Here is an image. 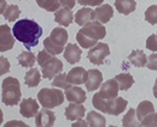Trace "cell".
<instances>
[{"instance_id":"obj_33","label":"cell","mask_w":157,"mask_h":127,"mask_svg":"<svg viewBox=\"0 0 157 127\" xmlns=\"http://www.w3.org/2000/svg\"><path fill=\"white\" fill-rule=\"evenodd\" d=\"M44 47H45V49H46L50 54H52V55L60 54V53H63V49H64V47H59L57 44H55V43L50 40V37H46V38H45V41H44Z\"/></svg>"},{"instance_id":"obj_24","label":"cell","mask_w":157,"mask_h":127,"mask_svg":"<svg viewBox=\"0 0 157 127\" xmlns=\"http://www.w3.org/2000/svg\"><path fill=\"white\" fill-rule=\"evenodd\" d=\"M17 61H18V64H20L22 67H25V69H30V67H33L34 66V64H35V61H36V56L34 53H32V52H22L18 56H17Z\"/></svg>"},{"instance_id":"obj_36","label":"cell","mask_w":157,"mask_h":127,"mask_svg":"<svg viewBox=\"0 0 157 127\" xmlns=\"http://www.w3.org/2000/svg\"><path fill=\"white\" fill-rule=\"evenodd\" d=\"M140 126H157V114L156 111H152L150 114H147L146 116H144L140 121H139Z\"/></svg>"},{"instance_id":"obj_47","label":"cell","mask_w":157,"mask_h":127,"mask_svg":"<svg viewBox=\"0 0 157 127\" xmlns=\"http://www.w3.org/2000/svg\"><path fill=\"white\" fill-rule=\"evenodd\" d=\"M76 1H78V0H76Z\"/></svg>"},{"instance_id":"obj_38","label":"cell","mask_w":157,"mask_h":127,"mask_svg":"<svg viewBox=\"0 0 157 127\" xmlns=\"http://www.w3.org/2000/svg\"><path fill=\"white\" fill-rule=\"evenodd\" d=\"M53 55L50 54L46 49H44V51H40L38 55H36V61H38V64H39L40 66H44L51 58H52Z\"/></svg>"},{"instance_id":"obj_26","label":"cell","mask_w":157,"mask_h":127,"mask_svg":"<svg viewBox=\"0 0 157 127\" xmlns=\"http://www.w3.org/2000/svg\"><path fill=\"white\" fill-rule=\"evenodd\" d=\"M92 13H93V10L91 7H82V9H80L78 12L75 13V22H76V24H78L80 26H82L87 22L92 20Z\"/></svg>"},{"instance_id":"obj_11","label":"cell","mask_w":157,"mask_h":127,"mask_svg":"<svg viewBox=\"0 0 157 127\" xmlns=\"http://www.w3.org/2000/svg\"><path fill=\"white\" fill-rule=\"evenodd\" d=\"M113 16H114L113 7L108 4H103V5L97 6V9L93 11L92 20H97L99 23L104 24V23H108L110 19L113 18Z\"/></svg>"},{"instance_id":"obj_41","label":"cell","mask_w":157,"mask_h":127,"mask_svg":"<svg viewBox=\"0 0 157 127\" xmlns=\"http://www.w3.org/2000/svg\"><path fill=\"white\" fill-rule=\"evenodd\" d=\"M78 4L82 5V6H99L104 2V0H78Z\"/></svg>"},{"instance_id":"obj_5","label":"cell","mask_w":157,"mask_h":127,"mask_svg":"<svg viewBox=\"0 0 157 127\" xmlns=\"http://www.w3.org/2000/svg\"><path fill=\"white\" fill-rule=\"evenodd\" d=\"M110 54V48L109 44L104 43V42H97L93 47L90 48L87 58L90 60V62L94 64V65H101L104 59Z\"/></svg>"},{"instance_id":"obj_12","label":"cell","mask_w":157,"mask_h":127,"mask_svg":"<svg viewBox=\"0 0 157 127\" xmlns=\"http://www.w3.org/2000/svg\"><path fill=\"white\" fill-rule=\"evenodd\" d=\"M103 83V73L100 72L99 70H87V79L85 82L86 89L88 91H93L99 89L100 84Z\"/></svg>"},{"instance_id":"obj_17","label":"cell","mask_w":157,"mask_h":127,"mask_svg":"<svg viewBox=\"0 0 157 127\" xmlns=\"http://www.w3.org/2000/svg\"><path fill=\"white\" fill-rule=\"evenodd\" d=\"M86 113V108L83 107V103H74V102H70V104L65 108V118L70 121H75L80 118H83Z\"/></svg>"},{"instance_id":"obj_25","label":"cell","mask_w":157,"mask_h":127,"mask_svg":"<svg viewBox=\"0 0 157 127\" xmlns=\"http://www.w3.org/2000/svg\"><path fill=\"white\" fill-rule=\"evenodd\" d=\"M152 111H156V110H155L154 104L150 101H141L138 104L137 108H136V116H137L138 120L140 121L144 116H146L147 114H150Z\"/></svg>"},{"instance_id":"obj_34","label":"cell","mask_w":157,"mask_h":127,"mask_svg":"<svg viewBox=\"0 0 157 127\" xmlns=\"http://www.w3.org/2000/svg\"><path fill=\"white\" fill-rule=\"evenodd\" d=\"M145 20L151 25H156L157 22V5H151L145 11Z\"/></svg>"},{"instance_id":"obj_42","label":"cell","mask_w":157,"mask_h":127,"mask_svg":"<svg viewBox=\"0 0 157 127\" xmlns=\"http://www.w3.org/2000/svg\"><path fill=\"white\" fill-rule=\"evenodd\" d=\"M59 4H60L62 7H65V9L71 10L76 5V0H59Z\"/></svg>"},{"instance_id":"obj_7","label":"cell","mask_w":157,"mask_h":127,"mask_svg":"<svg viewBox=\"0 0 157 127\" xmlns=\"http://www.w3.org/2000/svg\"><path fill=\"white\" fill-rule=\"evenodd\" d=\"M42 69V77L46 79H52L56 74L63 71V62L59 60L58 58H56L55 55L44 65L41 66Z\"/></svg>"},{"instance_id":"obj_21","label":"cell","mask_w":157,"mask_h":127,"mask_svg":"<svg viewBox=\"0 0 157 127\" xmlns=\"http://www.w3.org/2000/svg\"><path fill=\"white\" fill-rule=\"evenodd\" d=\"M115 80L118 84V90L126 91L128 90L133 84H134V78L131 73L124 72V73H118L115 76Z\"/></svg>"},{"instance_id":"obj_35","label":"cell","mask_w":157,"mask_h":127,"mask_svg":"<svg viewBox=\"0 0 157 127\" xmlns=\"http://www.w3.org/2000/svg\"><path fill=\"white\" fill-rule=\"evenodd\" d=\"M105 100H106V98H104L98 91V92H96V93L93 95V97H92V104H93V107L97 109V110L105 113Z\"/></svg>"},{"instance_id":"obj_4","label":"cell","mask_w":157,"mask_h":127,"mask_svg":"<svg viewBox=\"0 0 157 127\" xmlns=\"http://www.w3.org/2000/svg\"><path fill=\"white\" fill-rule=\"evenodd\" d=\"M80 31L82 34H85L86 36L91 37L96 41L103 40L104 37L106 36V29L104 26V24L99 23L97 20H90L87 22L85 25L81 26Z\"/></svg>"},{"instance_id":"obj_39","label":"cell","mask_w":157,"mask_h":127,"mask_svg":"<svg viewBox=\"0 0 157 127\" xmlns=\"http://www.w3.org/2000/svg\"><path fill=\"white\" fill-rule=\"evenodd\" d=\"M145 66H147V69H149V70H151V71H156V69H157V55H156L155 52H154L151 55L146 56V64H145Z\"/></svg>"},{"instance_id":"obj_27","label":"cell","mask_w":157,"mask_h":127,"mask_svg":"<svg viewBox=\"0 0 157 127\" xmlns=\"http://www.w3.org/2000/svg\"><path fill=\"white\" fill-rule=\"evenodd\" d=\"M128 60L136 67H144L146 64V54L140 49H136L128 55Z\"/></svg>"},{"instance_id":"obj_22","label":"cell","mask_w":157,"mask_h":127,"mask_svg":"<svg viewBox=\"0 0 157 127\" xmlns=\"http://www.w3.org/2000/svg\"><path fill=\"white\" fill-rule=\"evenodd\" d=\"M41 80V74L38 69H34V67H30L29 71H27L25 76H24V83L29 88H35L38 86Z\"/></svg>"},{"instance_id":"obj_20","label":"cell","mask_w":157,"mask_h":127,"mask_svg":"<svg viewBox=\"0 0 157 127\" xmlns=\"http://www.w3.org/2000/svg\"><path fill=\"white\" fill-rule=\"evenodd\" d=\"M115 7L121 15H131L136 11L137 2L136 0H115Z\"/></svg>"},{"instance_id":"obj_8","label":"cell","mask_w":157,"mask_h":127,"mask_svg":"<svg viewBox=\"0 0 157 127\" xmlns=\"http://www.w3.org/2000/svg\"><path fill=\"white\" fill-rule=\"evenodd\" d=\"M15 46V37L7 24L0 25V52L12 49Z\"/></svg>"},{"instance_id":"obj_10","label":"cell","mask_w":157,"mask_h":127,"mask_svg":"<svg viewBox=\"0 0 157 127\" xmlns=\"http://www.w3.org/2000/svg\"><path fill=\"white\" fill-rule=\"evenodd\" d=\"M20 113L23 118H34L35 114L38 113L39 110V103L36 100L29 97V98H25V100H22L20 101Z\"/></svg>"},{"instance_id":"obj_14","label":"cell","mask_w":157,"mask_h":127,"mask_svg":"<svg viewBox=\"0 0 157 127\" xmlns=\"http://www.w3.org/2000/svg\"><path fill=\"white\" fill-rule=\"evenodd\" d=\"M64 95H65L67 101L74 102V103H85L86 97H87L86 91L81 89L80 86H75V85H71L70 88L65 89Z\"/></svg>"},{"instance_id":"obj_31","label":"cell","mask_w":157,"mask_h":127,"mask_svg":"<svg viewBox=\"0 0 157 127\" xmlns=\"http://www.w3.org/2000/svg\"><path fill=\"white\" fill-rule=\"evenodd\" d=\"M36 4L39 5V7L48 12H56L60 7L59 0H36Z\"/></svg>"},{"instance_id":"obj_40","label":"cell","mask_w":157,"mask_h":127,"mask_svg":"<svg viewBox=\"0 0 157 127\" xmlns=\"http://www.w3.org/2000/svg\"><path fill=\"white\" fill-rule=\"evenodd\" d=\"M146 48L151 52H156L157 51V36L156 34H152L147 37L146 40Z\"/></svg>"},{"instance_id":"obj_18","label":"cell","mask_w":157,"mask_h":127,"mask_svg":"<svg viewBox=\"0 0 157 127\" xmlns=\"http://www.w3.org/2000/svg\"><path fill=\"white\" fill-rule=\"evenodd\" d=\"M74 20V15L71 12V10L65 9V7H59L58 10L55 12V22L58 23L59 25L67 28L69 26Z\"/></svg>"},{"instance_id":"obj_9","label":"cell","mask_w":157,"mask_h":127,"mask_svg":"<svg viewBox=\"0 0 157 127\" xmlns=\"http://www.w3.org/2000/svg\"><path fill=\"white\" fill-rule=\"evenodd\" d=\"M56 115L48 108L39 109L35 114V125L38 127H51L55 125Z\"/></svg>"},{"instance_id":"obj_29","label":"cell","mask_w":157,"mask_h":127,"mask_svg":"<svg viewBox=\"0 0 157 127\" xmlns=\"http://www.w3.org/2000/svg\"><path fill=\"white\" fill-rule=\"evenodd\" d=\"M52 86L55 88H59V89H68L71 86V84L67 80V73L59 72L58 74H56L53 78H52Z\"/></svg>"},{"instance_id":"obj_37","label":"cell","mask_w":157,"mask_h":127,"mask_svg":"<svg viewBox=\"0 0 157 127\" xmlns=\"http://www.w3.org/2000/svg\"><path fill=\"white\" fill-rule=\"evenodd\" d=\"M10 69H11V64L9 59L4 55H0V76H4L7 72H10Z\"/></svg>"},{"instance_id":"obj_43","label":"cell","mask_w":157,"mask_h":127,"mask_svg":"<svg viewBox=\"0 0 157 127\" xmlns=\"http://www.w3.org/2000/svg\"><path fill=\"white\" fill-rule=\"evenodd\" d=\"M71 126L73 127H87L88 126V124H87V121H86V120H83L82 118H80V119H78V120L73 121Z\"/></svg>"},{"instance_id":"obj_28","label":"cell","mask_w":157,"mask_h":127,"mask_svg":"<svg viewBox=\"0 0 157 127\" xmlns=\"http://www.w3.org/2000/svg\"><path fill=\"white\" fill-rule=\"evenodd\" d=\"M20 15H21V9L18 7V5H15V4L7 5L6 9L2 12V16L5 17V19L7 22H16L18 19V17H20Z\"/></svg>"},{"instance_id":"obj_46","label":"cell","mask_w":157,"mask_h":127,"mask_svg":"<svg viewBox=\"0 0 157 127\" xmlns=\"http://www.w3.org/2000/svg\"><path fill=\"white\" fill-rule=\"evenodd\" d=\"M2 120H4V113H2V110L0 109V125L2 124Z\"/></svg>"},{"instance_id":"obj_32","label":"cell","mask_w":157,"mask_h":127,"mask_svg":"<svg viewBox=\"0 0 157 127\" xmlns=\"http://www.w3.org/2000/svg\"><path fill=\"white\" fill-rule=\"evenodd\" d=\"M76 41H78V43L82 48H86V49H90L91 47H93V46L98 42V41L93 40V38H91V37L86 36V35L82 34L80 30H78V34H76Z\"/></svg>"},{"instance_id":"obj_23","label":"cell","mask_w":157,"mask_h":127,"mask_svg":"<svg viewBox=\"0 0 157 127\" xmlns=\"http://www.w3.org/2000/svg\"><path fill=\"white\" fill-rule=\"evenodd\" d=\"M86 121L88 124V126L91 127H104L106 125V120L105 118L98 113L96 110H92L87 114V118H86Z\"/></svg>"},{"instance_id":"obj_3","label":"cell","mask_w":157,"mask_h":127,"mask_svg":"<svg viewBox=\"0 0 157 127\" xmlns=\"http://www.w3.org/2000/svg\"><path fill=\"white\" fill-rule=\"evenodd\" d=\"M38 100L44 108L53 109L64 102V93L59 88H42L38 92Z\"/></svg>"},{"instance_id":"obj_19","label":"cell","mask_w":157,"mask_h":127,"mask_svg":"<svg viewBox=\"0 0 157 127\" xmlns=\"http://www.w3.org/2000/svg\"><path fill=\"white\" fill-rule=\"evenodd\" d=\"M48 37L55 44H57L59 47H64V44H67L68 42L69 35H68V31L63 26H58L51 31V35Z\"/></svg>"},{"instance_id":"obj_16","label":"cell","mask_w":157,"mask_h":127,"mask_svg":"<svg viewBox=\"0 0 157 127\" xmlns=\"http://www.w3.org/2000/svg\"><path fill=\"white\" fill-rule=\"evenodd\" d=\"M100 90H99V93L104 97V98H114L116 97L118 93V84L117 82L114 79H109L104 83L100 84Z\"/></svg>"},{"instance_id":"obj_44","label":"cell","mask_w":157,"mask_h":127,"mask_svg":"<svg viewBox=\"0 0 157 127\" xmlns=\"http://www.w3.org/2000/svg\"><path fill=\"white\" fill-rule=\"evenodd\" d=\"M6 126L10 127V126H22V127H28V125H25L24 122L22 121H17V120H12V121H9L6 122Z\"/></svg>"},{"instance_id":"obj_6","label":"cell","mask_w":157,"mask_h":127,"mask_svg":"<svg viewBox=\"0 0 157 127\" xmlns=\"http://www.w3.org/2000/svg\"><path fill=\"white\" fill-rule=\"evenodd\" d=\"M128 106V101L123 97H114L105 100V113L109 115H120Z\"/></svg>"},{"instance_id":"obj_2","label":"cell","mask_w":157,"mask_h":127,"mask_svg":"<svg viewBox=\"0 0 157 127\" xmlns=\"http://www.w3.org/2000/svg\"><path fill=\"white\" fill-rule=\"evenodd\" d=\"M22 97L21 84L16 77H6L1 83V101L5 106L18 104Z\"/></svg>"},{"instance_id":"obj_45","label":"cell","mask_w":157,"mask_h":127,"mask_svg":"<svg viewBox=\"0 0 157 127\" xmlns=\"http://www.w3.org/2000/svg\"><path fill=\"white\" fill-rule=\"evenodd\" d=\"M7 4H6V0H0V15H2L4 10L6 9Z\"/></svg>"},{"instance_id":"obj_30","label":"cell","mask_w":157,"mask_h":127,"mask_svg":"<svg viewBox=\"0 0 157 127\" xmlns=\"http://www.w3.org/2000/svg\"><path fill=\"white\" fill-rule=\"evenodd\" d=\"M122 125L124 127L129 126H140L139 121H138L137 116H136V109H128V111L126 113V115L122 119Z\"/></svg>"},{"instance_id":"obj_13","label":"cell","mask_w":157,"mask_h":127,"mask_svg":"<svg viewBox=\"0 0 157 127\" xmlns=\"http://www.w3.org/2000/svg\"><path fill=\"white\" fill-rule=\"evenodd\" d=\"M87 79V70H85L83 67L78 66L71 69L69 72L67 73V80L71 84V85H80L83 84Z\"/></svg>"},{"instance_id":"obj_1","label":"cell","mask_w":157,"mask_h":127,"mask_svg":"<svg viewBox=\"0 0 157 127\" xmlns=\"http://www.w3.org/2000/svg\"><path fill=\"white\" fill-rule=\"evenodd\" d=\"M11 31L13 37L27 49L38 46L40 37L42 36V28L39 25V23L28 18L17 20Z\"/></svg>"},{"instance_id":"obj_15","label":"cell","mask_w":157,"mask_h":127,"mask_svg":"<svg viewBox=\"0 0 157 127\" xmlns=\"http://www.w3.org/2000/svg\"><path fill=\"white\" fill-rule=\"evenodd\" d=\"M63 55H64V59L70 64V65H74L80 61L81 59V48L78 47L76 43H68L65 46V48L63 49Z\"/></svg>"}]
</instances>
